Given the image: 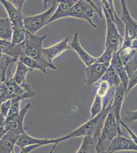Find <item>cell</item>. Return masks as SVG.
<instances>
[{"mask_svg":"<svg viewBox=\"0 0 137 153\" xmlns=\"http://www.w3.org/2000/svg\"><path fill=\"white\" fill-rule=\"evenodd\" d=\"M112 102L109 105L102 111L99 114L93 118L89 119L84 124L72 131L70 134L58 138L57 145L63 141L77 137H85L90 136L95 139H98L100 135L101 131L105 118L111 108Z\"/></svg>","mask_w":137,"mask_h":153,"instance_id":"obj_1","label":"cell"},{"mask_svg":"<svg viewBox=\"0 0 137 153\" xmlns=\"http://www.w3.org/2000/svg\"><path fill=\"white\" fill-rule=\"evenodd\" d=\"M46 38V35H33L26 31V36L22 43V54L37 60L43 70L47 72L48 68L56 70L57 68L53 63L47 61L43 55V44Z\"/></svg>","mask_w":137,"mask_h":153,"instance_id":"obj_2","label":"cell"},{"mask_svg":"<svg viewBox=\"0 0 137 153\" xmlns=\"http://www.w3.org/2000/svg\"><path fill=\"white\" fill-rule=\"evenodd\" d=\"M52 2L51 7L45 11L34 16H25L23 23L26 32L34 35L35 33L48 25L58 4V1H53Z\"/></svg>","mask_w":137,"mask_h":153,"instance_id":"obj_3","label":"cell"},{"mask_svg":"<svg viewBox=\"0 0 137 153\" xmlns=\"http://www.w3.org/2000/svg\"><path fill=\"white\" fill-rule=\"evenodd\" d=\"M120 3L122 6V15L120 19L125 29L122 46L132 47L133 42L137 39V21L132 18L125 1L121 0Z\"/></svg>","mask_w":137,"mask_h":153,"instance_id":"obj_4","label":"cell"},{"mask_svg":"<svg viewBox=\"0 0 137 153\" xmlns=\"http://www.w3.org/2000/svg\"><path fill=\"white\" fill-rule=\"evenodd\" d=\"M102 9L107 23L105 48L112 49L115 53H116L118 52V51L121 47L123 36L120 34L118 28L108 11L103 6Z\"/></svg>","mask_w":137,"mask_h":153,"instance_id":"obj_5","label":"cell"},{"mask_svg":"<svg viewBox=\"0 0 137 153\" xmlns=\"http://www.w3.org/2000/svg\"><path fill=\"white\" fill-rule=\"evenodd\" d=\"M95 11L87 1L79 0L72 7L66 15V18H73L83 19L88 22L93 28H97L96 25L92 21Z\"/></svg>","mask_w":137,"mask_h":153,"instance_id":"obj_6","label":"cell"},{"mask_svg":"<svg viewBox=\"0 0 137 153\" xmlns=\"http://www.w3.org/2000/svg\"><path fill=\"white\" fill-rule=\"evenodd\" d=\"M120 125L117 122L111 108L105 118L99 138L103 141L108 140L111 141L118 135L124 134L122 132Z\"/></svg>","mask_w":137,"mask_h":153,"instance_id":"obj_7","label":"cell"},{"mask_svg":"<svg viewBox=\"0 0 137 153\" xmlns=\"http://www.w3.org/2000/svg\"><path fill=\"white\" fill-rule=\"evenodd\" d=\"M30 106V102L25 104L22 108L20 109L19 113L17 115L11 120H5L4 127L6 130L12 132L17 135L24 133L25 131L24 128V122Z\"/></svg>","mask_w":137,"mask_h":153,"instance_id":"obj_8","label":"cell"},{"mask_svg":"<svg viewBox=\"0 0 137 153\" xmlns=\"http://www.w3.org/2000/svg\"><path fill=\"white\" fill-rule=\"evenodd\" d=\"M58 141V138L55 139H38L33 137L29 135H28L26 132L20 134L18 136L16 141V146H17L21 149L26 146L39 144L40 146H47L49 144H53L49 153H53L56 147L57 146L56 143Z\"/></svg>","mask_w":137,"mask_h":153,"instance_id":"obj_9","label":"cell"},{"mask_svg":"<svg viewBox=\"0 0 137 153\" xmlns=\"http://www.w3.org/2000/svg\"><path fill=\"white\" fill-rule=\"evenodd\" d=\"M106 151L109 153L122 151H133L137 152V143L127 137L125 134L118 135L113 138Z\"/></svg>","mask_w":137,"mask_h":153,"instance_id":"obj_10","label":"cell"},{"mask_svg":"<svg viewBox=\"0 0 137 153\" xmlns=\"http://www.w3.org/2000/svg\"><path fill=\"white\" fill-rule=\"evenodd\" d=\"M5 84L6 86L5 100L13 99L32 90L31 86L27 81L22 85H19L12 78L8 77H7Z\"/></svg>","mask_w":137,"mask_h":153,"instance_id":"obj_11","label":"cell"},{"mask_svg":"<svg viewBox=\"0 0 137 153\" xmlns=\"http://www.w3.org/2000/svg\"><path fill=\"white\" fill-rule=\"evenodd\" d=\"M109 65L95 62L87 66L85 68L86 80L85 83L88 86L92 85L100 80L109 67Z\"/></svg>","mask_w":137,"mask_h":153,"instance_id":"obj_12","label":"cell"},{"mask_svg":"<svg viewBox=\"0 0 137 153\" xmlns=\"http://www.w3.org/2000/svg\"><path fill=\"white\" fill-rule=\"evenodd\" d=\"M0 2L5 8L8 15L9 19L12 23L13 27L24 29L23 23L24 16H23V8L16 7L10 1L1 0Z\"/></svg>","mask_w":137,"mask_h":153,"instance_id":"obj_13","label":"cell"},{"mask_svg":"<svg viewBox=\"0 0 137 153\" xmlns=\"http://www.w3.org/2000/svg\"><path fill=\"white\" fill-rule=\"evenodd\" d=\"M71 49L69 45V38H64V40L47 48H43L42 53L44 58L49 62L53 63V60L57 56L61 55L66 51Z\"/></svg>","mask_w":137,"mask_h":153,"instance_id":"obj_14","label":"cell"},{"mask_svg":"<svg viewBox=\"0 0 137 153\" xmlns=\"http://www.w3.org/2000/svg\"><path fill=\"white\" fill-rule=\"evenodd\" d=\"M125 97V89L121 83L115 88L114 94L112 102L111 109L113 111L117 122L120 124L121 111Z\"/></svg>","mask_w":137,"mask_h":153,"instance_id":"obj_15","label":"cell"},{"mask_svg":"<svg viewBox=\"0 0 137 153\" xmlns=\"http://www.w3.org/2000/svg\"><path fill=\"white\" fill-rule=\"evenodd\" d=\"M70 47L77 53L80 59L87 66H89L97 61L98 58L94 57L87 52L82 47L79 40V33H75L73 35Z\"/></svg>","mask_w":137,"mask_h":153,"instance_id":"obj_16","label":"cell"},{"mask_svg":"<svg viewBox=\"0 0 137 153\" xmlns=\"http://www.w3.org/2000/svg\"><path fill=\"white\" fill-rule=\"evenodd\" d=\"M110 65L113 67L119 76L121 83L124 87L126 91L127 86L129 82V76L125 70V66L123 65L120 57L119 56L118 52L115 53L113 55V57L110 62Z\"/></svg>","mask_w":137,"mask_h":153,"instance_id":"obj_17","label":"cell"},{"mask_svg":"<svg viewBox=\"0 0 137 153\" xmlns=\"http://www.w3.org/2000/svg\"><path fill=\"white\" fill-rule=\"evenodd\" d=\"M58 1V4L55 11L49 21L48 25L58 19L66 18V15L70 9L77 2L76 0H61Z\"/></svg>","mask_w":137,"mask_h":153,"instance_id":"obj_18","label":"cell"},{"mask_svg":"<svg viewBox=\"0 0 137 153\" xmlns=\"http://www.w3.org/2000/svg\"><path fill=\"white\" fill-rule=\"evenodd\" d=\"M19 135L8 131L0 139V153H16L14 146Z\"/></svg>","mask_w":137,"mask_h":153,"instance_id":"obj_19","label":"cell"},{"mask_svg":"<svg viewBox=\"0 0 137 153\" xmlns=\"http://www.w3.org/2000/svg\"><path fill=\"white\" fill-rule=\"evenodd\" d=\"M13 25L9 18H0V39L11 42Z\"/></svg>","mask_w":137,"mask_h":153,"instance_id":"obj_20","label":"cell"},{"mask_svg":"<svg viewBox=\"0 0 137 153\" xmlns=\"http://www.w3.org/2000/svg\"><path fill=\"white\" fill-rule=\"evenodd\" d=\"M17 59L3 54L0 59V82L4 83L7 79L8 68L12 64L16 62Z\"/></svg>","mask_w":137,"mask_h":153,"instance_id":"obj_21","label":"cell"},{"mask_svg":"<svg viewBox=\"0 0 137 153\" xmlns=\"http://www.w3.org/2000/svg\"><path fill=\"white\" fill-rule=\"evenodd\" d=\"M101 80L107 82L110 88L113 87L116 88L121 83L119 76L113 67L110 65Z\"/></svg>","mask_w":137,"mask_h":153,"instance_id":"obj_22","label":"cell"},{"mask_svg":"<svg viewBox=\"0 0 137 153\" xmlns=\"http://www.w3.org/2000/svg\"><path fill=\"white\" fill-rule=\"evenodd\" d=\"M16 62V69L12 78L19 85H22L26 82V76L31 71L22 63L18 61Z\"/></svg>","mask_w":137,"mask_h":153,"instance_id":"obj_23","label":"cell"},{"mask_svg":"<svg viewBox=\"0 0 137 153\" xmlns=\"http://www.w3.org/2000/svg\"><path fill=\"white\" fill-rule=\"evenodd\" d=\"M118 53L123 65H125L137 56V49L132 47H121Z\"/></svg>","mask_w":137,"mask_h":153,"instance_id":"obj_24","label":"cell"},{"mask_svg":"<svg viewBox=\"0 0 137 153\" xmlns=\"http://www.w3.org/2000/svg\"><path fill=\"white\" fill-rule=\"evenodd\" d=\"M95 139L90 136L84 137L80 147L76 153H92L95 151Z\"/></svg>","mask_w":137,"mask_h":153,"instance_id":"obj_25","label":"cell"},{"mask_svg":"<svg viewBox=\"0 0 137 153\" xmlns=\"http://www.w3.org/2000/svg\"><path fill=\"white\" fill-rule=\"evenodd\" d=\"M18 61L22 63L23 65L30 69L31 71L35 70H40L43 73L46 74L47 72L43 70V68L40 66L38 62L31 58L29 57L28 56L22 54L18 58Z\"/></svg>","mask_w":137,"mask_h":153,"instance_id":"obj_26","label":"cell"},{"mask_svg":"<svg viewBox=\"0 0 137 153\" xmlns=\"http://www.w3.org/2000/svg\"><path fill=\"white\" fill-rule=\"evenodd\" d=\"M26 36V31L24 29L13 27V33L11 42L13 45H16L24 42Z\"/></svg>","mask_w":137,"mask_h":153,"instance_id":"obj_27","label":"cell"},{"mask_svg":"<svg viewBox=\"0 0 137 153\" xmlns=\"http://www.w3.org/2000/svg\"><path fill=\"white\" fill-rule=\"evenodd\" d=\"M103 109V99L96 94L94 101L91 107V118H93L99 114Z\"/></svg>","mask_w":137,"mask_h":153,"instance_id":"obj_28","label":"cell"},{"mask_svg":"<svg viewBox=\"0 0 137 153\" xmlns=\"http://www.w3.org/2000/svg\"><path fill=\"white\" fill-rule=\"evenodd\" d=\"M114 53V52L112 49L105 48L104 53L100 57L98 58L96 62L104 65H110L112 58Z\"/></svg>","mask_w":137,"mask_h":153,"instance_id":"obj_29","label":"cell"},{"mask_svg":"<svg viewBox=\"0 0 137 153\" xmlns=\"http://www.w3.org/2000/svg\"><path fill=\"white\" fill-rule=\"evenodd\" d=\"M110 88L109 85L105 81L101 80L100 83L99 84V86L97 89L96 94L100 97L103 99L108 95L109 89Z\"/></svg>","mask_w":137,"mask_h":153,"instance_id":"obj_30","label":"cell"},{"mask_svg":"<svg viewBox=\"0 0 137 153\" xmlns=\"http://www.w3.org/2000/svg\"><path fill=\"white\" fill-rule=\"evenodd\" d=\"M11 104V100H7L4 101L0 106V113L4 117L6 118L7 114L10 108Z\"/></svg>","mask_w":137,"mask_h":153,"instance_id":"obj_31","label":"cell"},{"mask_svg":"<svg viewBox=\"0 0 137 153\" xmlns=\"http://www.w3.org/2000/svg\"><path fill=\"white\" fill-rule=\"evenodd\" d=\"M137 73L134 74L131 76L129 77V82L127 86V89L125 91V97H127L129 92L132 89L137 85Z\"/></svg>","mask_w":137,"mask_h":153,"instance_id":"obj_32","label":"cell"},{"mask_svg":"<svg viewBox=\"0 0 137 153\" xmlns=\"http://www.w3.org/2000/svg\"><path fill=\"white\" fill-rule=\"evenodd\" d=\"M95 152L96 153H109L104 149L103 141L99 138L96 144Z\"/></svg>","mask_w":137,"mask_h":153,"instance_id":"obj_33","label":"cell"},{"mask_svg":"<svg viewBox=\"0 0 137 153\" xmlns=\"http://www.w3.org/2000/svg\"><path fill=\"white\" fill-rule=\"evenodd\" d=\"M120 125H122L123 127H124V128L126 129L127 132L129 133V134H130V135L131 137V139H133L135 143H137V135H136L135 133L134 132V131L132 130V129H130V128L122 120H120Z\"/></svg>","mask_w":137,"mask_h":153,"instance_id":"obj_34","label":"cell"},{"mask_svg":"<svg viewBox=\"0 0 137 153\" xmlns=\"http://www.w3.org/2000/svg\"><path fill=\"white\" fill-rule=\"evenodd\" d=\"M6 86L5 82H0V101H5Z\"/></svg>","mask_w":137,"mask_h":153,"instance_id":"obj_35","label":"cell"},{"mask_svg":"<svg viewBox=\"0 0 137 153\" xmlns=\"http://www.w3.org/2000/svg\"><path fill=\"white\" fill-rule=\"evenodd\" d=\"M5 117L3 116L1 114V113H0V128L4 127L5 123Z\"/></svg>","mask_w":137,"mask_h":153,"instance_id":"obj_36","label":"cell"},{"mask_svg":"<svg viewBox=\"0 0 137 153\" xmlns=\"http://www.w3.org/2000/svg\"><path fill=\"white\" fill-rule=\"evenodd\" d=\"M7 132V131L4 128V127H3L0 128V139H1L5 134Z\"/></svg>","mask_w":137,"mask_h":153,"instance_id":"obj_37","label":"cell"},{"mask_svg":"<svg viewBox=\"0 0 137 153\" xmlns=\"http://www.w3.org/2000/svg\"><path fill=\"white\" fill-rule=\"evenodd\" d=\"M2 55H3V54L1 53H0V59H1V58L2 57Z\"/></svg>","mask_w":137,"mask_h":153,"instance_id":"obj_38","label":"cell"},{"mask_svg":"<svg viewBox=\"0 0 137 153\" xmlns=\"http://www.w3.org/2000/svg\"><path fill=\"white\" fill-rule=\"evenodd\" d=\"M2 103H3V102H2V101H0V106H1V105Z\"/></svg>","mask_w":137,"mask_h":153,"instance_id":"obj_39","label":"cell"}]
</instances>
